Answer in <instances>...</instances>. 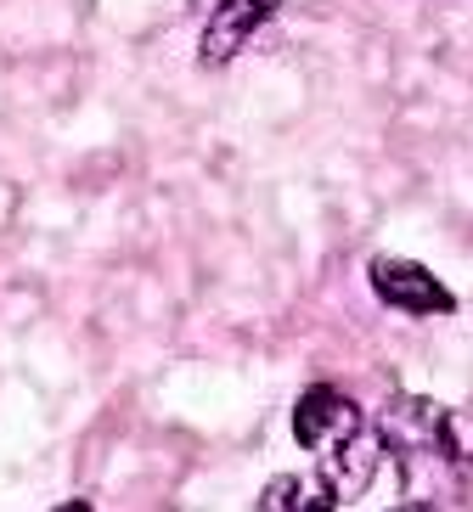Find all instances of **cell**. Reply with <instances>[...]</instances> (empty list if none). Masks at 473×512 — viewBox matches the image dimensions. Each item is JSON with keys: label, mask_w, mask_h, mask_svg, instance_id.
Listing matches in <instances>:
<instances>
[{"label": "cell", "mask_w": 473, "mask_h": 512, "mask_svg": "<svg viewBox=\"0 0 473 512\" xmlns=\"http://www.w3.org/2000/svg\"><path fill=\"white\" fill-rule=\"evenodd\" d=\"M355 428H367V422H361V406H355L344 389H333V383L305 389L299 406H293V439H299L305 451H333L338 439H350Z\"/></svg>", "instance_id": "4"}, {"label": "cell", "mask_w": 473, "mask_h": 512, "mask_svg": "<svg viewBox=\"0 0 473 512\" xmlns=\"http://www.w3.org/2000/svg\"><path fill=\"white\" fill-rule=\"evenodd\" d=\"M260 512H338V507L321 484H305V479H293V473H282V479L265 484Z\"/></svg>", "instance_id": "6"}, {"label": "cell", "mask_w": 473, "mask_h": 512, "mask_svg": "<svg viewBox=\"0 0 473 512\" xmlns=\"http://www.w3.org/2000/svg\"><path fill=\"white\" fill-rule=\"evenodd\" d=\"M395 512H434V507H395Z\"/></svg>", "instance_id": "8"}, {"label": "cell", "mask_w": 473, "mask_h": 512, "mask_svg": "<svg viewBox=\"0 0 473 512\" xmlns=\"http://www.w3.org/2000/svg\"><path fill=\"white\" fill-rule=\"evenodd\" d=\"M383 456H389V445L372 428H355L350 439H338L333 451H321V490L333 496V507L367 496L383 473Z\"/></svg>", "instance_id": "3"}, {"label": "cell", "mask_w": 473, "mask_h": 512, "mask_svg": "<svg viewBox=\"0 0 473 512\" xmlns=\"http://www.w3.org/2000/svg\"><path fill=\"white\" fill-rule=\"evenodd\" d=\"M51 512H91V501H62V507H51Z\"/></svg>", "instance_id": "7"}, {"label": "cell", "mask_w": 473, "mask_h": 512, "mask_svg": "<svg viewBox=\"0 0 473 512\" xmlns=\"http://www.w3.org/2000/svg\"><path fill=\"white\" fill-rule=\"evenodd\" d=\"M288 0H220L203 29V62H231Z\"/></svg>", "instance_id": "5"}, {"label": "cell", "mask_w": 473, "mask_h": 512, "mask_svg": "<svg viewBox=\"0 0 473 512\" xmlns=\"http://www.w3.org/2000/svg\"><path fill=\"white\" fill-rule=\"evenodd\" d=\"M378 439L389 451H428V456H468V445L457 439V417L423 394H395L389 411L378 422Z\"/></svg>", "instance_id": "1"}, {"label": "cell", "mask_w": 473, "mask_h": 512, "mask_svg": "<svg viewBox=\"0 0 473 512\" xmlns=\"http://www.w3.org/2000/svg\"><path fill=\"white\" fill-rule=\"evenodd\" d=\"M372 293H378L389 310H406V316H451V310H457V293L428 271V265L395 259V254L372 259Z\"/></svg>", "instance_id": "2"}]
</instances>
